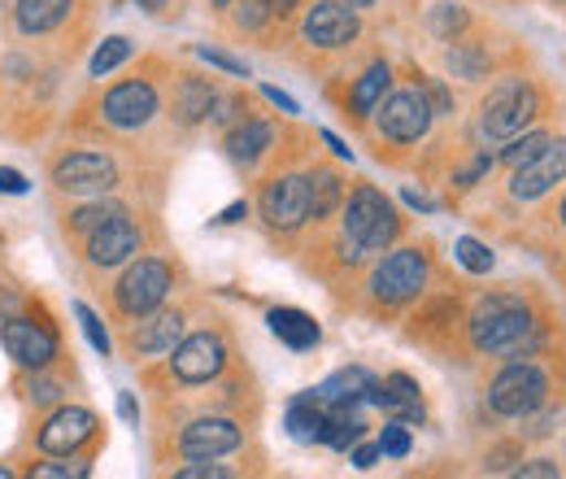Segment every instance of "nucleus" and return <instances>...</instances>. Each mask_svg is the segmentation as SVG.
Returning a JSON list of instances; mask_svg holds the SVG:
<instances>
[{
  "mask_svg": "<svg viewBox=\"0 0 566 479\" xmlns=\"http://www.w3.org/2000/svg\"><path fill=\"white\" fill-rule=\"evenodd\" d=\"M388 209L392 206H388L375 188H357L354 197H349V206H345V253H349V258H361V253H366V240H370L375 222H379Z\"/></svg>",
  "mask_w": 566,
  "mask_h": 479,
  "instance_id": "obj_17",
  "label": "nucleus"
},
{
  "mask_svg": "<svg viewBox=\"0 0 566 479\" xmlns=\"http://www.w3.org/2000/svg\"><path fill=\"white\" fill-rule=\"evenodd\" d=\"M170 353H175L170 366H175V375L184 384H210L213 375L227 366V344L218 341L213 332H197V336H188L184 344H175Z\"/></svg>",
  "mask_w": 566,
  "mask_h": 479,
  "instance_id": "obj_11",
  "label": "nucleus"
},
{
  "mask_svg": "<svg viewBox=\"0 0 566 479\" xmlns=\"http://www.w3.org/2000/svg\"><path fill=\"white\" fill-rule=\"evenodd\" d=\"M262 218L275 227V231H296L305 218H310V188L301 175H280L266 184L262 192Z\"/></svg>",
  "mask_w": 566,
  "mask_h": 479,
  "instance_id": "obj_12",
  "label": "nucleus"
},
{
  "mask_svg": "<svg viewBox=\"0 0 566 479\" xmlns=\"http://www.w3.org/2000/svg\"><path fill=\"white\" fill-rule=\"evenodd\" d=\"M458 262L467 267L471 274H489L493 271V253L480 244V240H471V236H462L458 240Z\"/></svg>",
  "mask_w": 566,
  "mask_h": 479,
  "instance_id": "obj_34",
  "label": "nucleus"
},
{
  "mask_svg": "<svg viewBox=\"0 0 566 479\" xmlns=\"http://www.w3.org/2000/svg\"><path fill=\"white\" fill-rule=\"evenodd\" d=\"M266 323H271V332H275L287 348H314V344L323 341L318 323H314L305 310H271Z\"/></svg>",
  "mask_w": 566,
  "mask_h": 479,
  "instance_id": "obj_23",
  "label": "nucleus"
},
{
  "mask_svg": "<svg viewBox=\"0 0 566 479\" xmlns=\"http://www.w3.org/2000/svg\"><path fill=\"white\" fill-rule=\"evenodd\" d=\"M0 344L9 348L13 362H22L31 371H40L57 357V336L35 319H4L0 323Z\"/></svg>",
  "mask_w": 566,
  "mask_h": 479,
  "instance_id": "obj_10",
  "label": "nucleus"
},
{
  "mask_svg": "<svg viewBox=\"0 0 566 479\" xmlns=\"http://www.w3.org/2000/svg\"><path fill=\"white\" fill-rule=\"evenodd\" d=\"M431 127V105L423 92H392L388 101H379V132L397 144H415Z\"/></svg>",
  "mask_w": 566,
  "mask_h": 479,
  "instance_id": "obj_8",
  "label": "nucleus"
},
{
  "mask_svg": "<svg viewBox=\"0 0 566 479\" xmlns=\"http://www.w3.org/2000/svg\"><path fill=\"white\" fill-rule=\"evenodd\" d=\"M558 4H566V0H558Z\"/></svg>",
  "mask_w": 566,
  "mask_h": 479,
  "instance_id": "obj_58",
  "label": "nucleus"
},
{
  "mask_svg": "<svg viewBox=\"0 0 566 479\" xmlns=\"http://www.w3.org/2000/svg\"><path fill=\"white\" fill-rule=\"evenodd\" d=\"M74 0H18L13 18H18V31L27 35H40V31H53L71 18Z\"/></svg>",
  "mask_w": 566,
  "mask_h": 479,
  "instance_id": "obj_21",
  "label": "nucleus"
},
{
  "mask_svg": "<svg viewBox=\"0 0 566 479\" xmlns=\"http://www.w3.org/2000/svg\"><path fill=\"white\" fill-rule=\"evenodd\" d=\"M0 479H9V471H4V467H0Z\"/></svg>",
  "mask_w": 566,
  "mask_h": 479,
  "instance_id": "obj_55",
  "label": "nucleus"
},
{
  "mask_svg": "<svg viewBox=\"0 0 566 479\" xmlns=\"http://www.w3.org/2000/svg\"><path fill=\"white\" fill-rule=\"evenodd\" d=\"M240 427L231 423V418H197V423H188L184 427V436H179V449H184V458H192V462H201V458H222V454H235L240 449Z\"/></svg>",
  "mask_w": 566,
  "mask_h": 479,
  "instance_id": "obj_13",
  "label": "nucleus"
},
{
  "mask_svg": "<svg viewBox=\"0 0 566 479\" xmlns=\"http://www.w3.org/2000/svg\"><path fill=\"white\" fill-rule=\"evenodd\" d=\"M545 144H549V136H545V132H527V136L510 139V148H505L501 157H505V166H523V162H532V157H536Z\"/></svg>",
  "mask_w": 566,
  "mask_h": 479,
  "instance_id": "obj_33",
  "label": "nucleus"
},
{
  "mask_svg": "<svg viewBox=\"0 0 566 479\" xmlns=\"http://www.w3.org/2000/svg\"><path fill=\"white\" fill-rule=\"evenodd\" d=\"M31 476L35 479H87L92 467H87V462H44V467H35Z\"/></svg>",
  "mask_w": 566,
  "mask_h": 479,
  "instance_id": "obj_38",
  "label": "nucleus"
},
{
  "mask_svg": "<svg viewBox=\"0 0 566 479\" xmlns=\"http://www.w3.org/2000/svg\"><path fill=\"white\" fill-rule=\"evenodd\" d=\"M114 179H118V170L101 153H66L53 166V184L62 192H74V197H105L114 188Z\"/></svg>",
  "mask_w": 566,
  "mask_h": 479,
  "instance_id": "obj_6",
  "label": "nucleus"
},
{
  "mask_svg": "<svg viewBox=\"0 0 566 479\" xmlns=\"http://www.w3.org/2000/svg\"><path fill=\"white\" fill-rule=\"evenodd\" d=\"M127 209L114 206V201H96V206H83L78 214H71V227L74 231H96V227H105V222H114V218H123Z\"/></svg>",
  "mask_w": 566,
  "mask_h": 479,
  "instance_id": "obj_32",
  "label": "nucleus"
},
{
  "mask_svg": "<svg viewBox=\"0 0 566 479\" xmlns=\"http://www.w3.org/2000/svg\"><path fill=\"white\" fill-rule=\"evenodd\" d=\"M566 179V139H549L532 162H523V166H514V179H510V192L518 197V201H536V197H545L554 184H563Z\"/></svg>",
  "mask_w": 566,
  "mask_h": 479,
  "instance_id": "obj_9",
  "label": "nucleus"
},
{
  "mask_svg": "<svg viewBox=\"0 0 566 479\" xmlns=\"http://www.w3.org/2000/svg\"><path fill=\"white\" fill-rule=\"evenodd\" d=\"M31 397H35V402H53V397H57V384L40 379V384H31Z\"/></svg>",
  "mask_w": 566,
  "mask_h": 479,
  "instance_id": "obj_49",
  "label": "nucleus"
},
{
  "mask_svg": "<svg viewBox=\"0 0 566 479\" xmlns=\"http://www.w3.org/2000/svg\"><path fill=\"white\" fill-rule=\"evenodd\" d=\"M175 114L184 123H201L213 114V87L206 79H184L179 92H175Z\"/></svg>",
  "mask_w": 566,
  "mask_h": 479,
  "instance_id": "obj_26",
  "label": "nucleus"
},
{
  "mask_svg": "<svg viewBox=\"0 0 566 479\" xmlns=\"http://www.w3.org/2000/svg\"><path fill=\"white\" fill-rule=\"evenodd\" d=\"M136 249H140V227L127 214L114 218V222H105V227H96V231H87V262L92 267H118Z\"/></svg>",
  "mask_w": 566,
  "mask_h": 479,
  "instance_id": "obj_14",
  "label": "nucleus"
},
{
  "mask_svg": "<svg viewBox=\"0 0 566 479\" xmlns=\"http://www.w3.org/2000/svg\"><path fill=\"white\" fill-rule=\"evenodd\" d=\"M213 4H227V0H213Z\"/></svg>",
  "mask_w": 566,
  "mask_h": 479,
  "instance_id": "obj_57",
  "label": "nucleus"
},
{
  "mask_svg": "<svg viewBox=\"0 0 566 479\" xmlns=\"http://www.w3.org/2000/svg\"><path fill=\"white\" fill-rule=\"evenodd\" d=\"M370 388H375L370 371L345 366V371H336L327 384H318L314 393H318L323 406H361V402H370Z\"/></svg>",
  "mask_w": 566,
  "mask_h": 479,
  "instance_id": "obj_19",
  "label": "nucleus"
},
{
  "mask_svg": "<svg viewBox=\"0 0 566 479\" xmlns=\"http://www.w3.org/2000/svg\"><path fill=\"white\" fill-rule=\"evenodd\" d=\"M541 114V96L527 79H501L493 92L484 96L480 110V127L489 139H514L523 136V127Z\"/></svg>",
  "mask_w": 566,
  "mask_h": 479,
  "instance_id": "obj_2",
  "label": "nucleus"
},
{
  "mask_svg": "<svg viewBox=\"0 0 566 479\" xmlns=\"http://www.w3.org/2000/svg\"><path fill=\"white\" fill-rule=\"evenodd\" d=\"M301 31H305V40H310L314 49H345V44L357 40L361 22H357L354 4H345V0H318V4L305 13Z\"/></svg>",
  "mask_w": 566,
  "mask_h": 479,
  "instance_id": "obj_7",
  "label": "nucleus"
},
{
  "mask_svg": "<svg viewBox=\"0 0 566 479\" xmlns=\"http://www.w3.org/2000/svg\"><path fill=\"white\" fill-rule=\"evenodd\" d=\"M388 83H392V70L384 66V62H375V66L357 79L354 92H349V110H354L357 118H366V114H375V110H379V101H384Z\"/></svg>",
  "mask_w": 566,
  "mask_h": 479,
  "instance_id": "obj_24",
  "label": "nucleus"
},
{
  "mask_svg": "<svg viewBox=\"0 0 566 479\" xmlns=\"http://www.w3.org/2000/svg\"><path fill=\"white\" fill-rule=\"evenodd\" d=\"M366 436V423L354 414V406H327V431H323V445L332 449H349Z\"/></svg>",
  "mask_w": 566,
  "mask_h": 479,
  "instance_id": "obj_27",
  "label": "nucleus"
},
{
  "mask_svg": "<svg viewBox=\"0 0 566 479\" xmlns=\"http://www.w3.org/2000/svg\"><path fill=\"white\" fill-rule=\"evenodd\" d=\"M401 197H406V206L427 209V214H431V209H436V201H431V197H423V192H415V188H406V192H401Z\"/></svg>",
  "mask_w": 566,
  "mask_h": 479,
  "instance_id": "obj_48",
  "label": "nucleus"
},
{
  "mask_svg": "<svg viewBox=\"0 0 566 479\" xmlns=\"http://www.w3.org/2000/svg\"><path fill=\"white\" fill-rule=\"evenodd\" d=\"M92 436H96V414L78 410V406H62L40 427V449L44 454H74Z\"/></svg>",
  "mask_w": 566,
  "mask_h": 479,
  "instance_id": "obj_16",
  "label": "nucleus"
},
{
  "mask_svg": "<svg viewBox=\"0 0 566 479\" xmlns=\"http://www.w3.org/2000/svg\"><path fill=\"white\" fill-rule=\"evenodd\" d=\"M379 454H388V458H406V454H410V431H406L401 418H392V423L384 427V436H379Z\"/></svg>",
  "mask_w": 566,
  "mask_h": 479,
  "instance_id": "obj_35",
  "label": "nucleus"
},
{
  "mask_svg": "<svg viewBox=\"0 0 566 479\" xmlns=\"http://www.w3.org/2000/svg\"><path fill=\"white\" fill-rule=\"evenodd\" d=\"M266 4V13L271 18H287V13H296V0H262Z\"/></svg>",
  "mask_w": 566,
  "mask_h": 479,
  "instance_id": "obj_47",
  "label": "nucleus"
},
{
  "mask_svg": "<svg viewBox=\"0 0 566 479\" xmlns=\"http://www.w3.org/2000/svg\"><path fill=\"white\" fill-rule=\"evenodd\" d=\"M140 9H148V13H157V9H166V0H140Z\"/></svg>",
  "mask_w": 566,
  "mask_h": 479,
  "instance_id": "obj_53",
  "label": "nucleus"
},
{
  "mask_svg": "<svg viewBox=\"0 0 566 479\" xmlns=\"http://www.w3.org/2000/svg\"><path fill=\"white\" fill-rule=\"evenodd\" d=\"M222 476H231L227 467H218L213 458H201V462H192V467H184L179 471V479H222Z\"/></svg>",
  "mask_w": 566,
  "mask_h": 479,
  "instance_id": "obj_39",
  "label": "nucleus"
},
{
  "mask_svg": "<svg viewBox=\"0 0 566 479\" xmlns=\"http://www.w3.org/2000/svg\"><path fill=\"white\" fill-rule=\"evenodd\" d=\"M427 283V258L419 249H397V253H388L375 274H370V292H375V301H384V305H406V301H415L419 292H423Z\"/></svg>",
  "mask_w": 566,
  "mask_h": 479,
  "instance_id": "obj_4",
  "label": "nucleus"
},
{
  "mask_svg": "<svg viewBox=\"0 0 566 479\" xmlns=\"http://www.w3.org/2000/svg\"><path fill=\"white\" fill-rule=\"evenodd\" d=\"M323 431H327V406L318 402V393H301L287 406V436L296 445H318Z\"/></svg>",
  "mask_w": 566,
  "mask_h": 479,
  "instance_id": "obj_20",
  "label": "nucleus"
},
{
  "mask_svg": "<svg viewBox=\"0 0 566 479\" xmlns=\"http://www.w3.org/2000/svg\"><path fill=\"white\" fill-rule=\"evenodd\" d=\"M545 397H549V379L532 362L505 366L493 379V388H489V406L501 418H527V414H536L545 406Z\"/></svg>",
  "mask_w": 566,
  "mask_h": 479,
  "instance_id": "obj_3",
  "label": "nucleus"
},
{
  "mask_svg": "<svg viewBox=\"0 0 566 479\" xmlns=\"http://www.w3.org/2000/svg\"><path fill=\"white\" fill-rule=\"evenodd\" d=\"M105 123H114V127H123V132H132V127H144L153 114H157V92H153V83H118L109 96H105Z\"/></svg>",
  "mask_w": 566,
  "mask_h": 479,
  "instance_id": "obj_15",
  "label": "nucleus"
},
{
  "mask_svg": "<svg viewBox=\"0 0 566 479\" xmlns=\"http://www.w3.org/2000/svg\"><path fill=\"white\" fill-rule=\"evenodd\" d=\"M449 70H453L458 79H484V74H489V53H484L480 44H453Z\"/></svg>",
  "mask_w": 566,
  "mask_h": 479,
  "instance_id": "obj_29",
  "label": "nucleus"
},
{
  "mask_svg": "<svg viewBox=\"0 0 566 479\" xmlns=\"http://www.w3.org/2000/svg\"><path fill=\"white\" fill-rule=\"evenodd\" d=\"M132 58V40H123V35H109L96 53H92V74L101 79V74H109V70H118L123 62Z\"/></svg>",
  "mask_w": 566,
  "mask_h": 479,
  "instance_id": "obj_30",
  "label": "nucleus"
},
{
  "mask_svg": "<svg viewBox=\"0 0 566 479\" xmlns=\"http://www.w3.org/2000/svg\"><path fill=\"white\" fill-rule=\"evenodd\" d=\"M179 332H184V319L175 310H161L148 323H140V332L132 336V344H136V353H170L179 344Z\"/></svg>",
  "mask_w": 566,
  "mask_h": 479,
  "instance_id": "obj_22",
  "label": "nucleus"
},
{
  "mask_svg": "<svg viewBox=\"0 0 566 479\" xmlns=\"http://www.w3.org/2000/svg\"><path fill=\"white\" fill-rule=\"evenodd\" d=\"M118 414H123V418H127V423H136V397H132V393H123V397H118Z\"/></svg>",
  "mask_w": 566,
  "mask_h": 479,
  "instance_id": "obj_52",
  "label": "nucleus"
},
{
  "mask_svg": "<svg viewBox=\"0 0 566 479\" xmlns=\"http://www.w3.org/2000/svg\"><path fill=\"white\" fill-rule=\"evenodd\" d=\"M518 476L532 479V476H558V462H549V458H541V462H523L518 467Z\"/></svg>",
  "mask_w": 566,
  "mask_h": 479,
  "instance_id": "obj_44",
  "label": "nucleus"
},
{
  "mask_svg": "<svg viewBox=\"0 0 566 479\" xmlns=\"http://www.w3.org/2000/svg\"><path fill=\"white\" fill-rule=\"evenodd\" d=\"M427 105H436L431 114H453V105H449V92H444L440 83H431V87H427Z\"/></svg>",
  "mask_w": 566,
  "mask_h": 479,
  "instance_id": "obj_43",
  "label": "nucleus"
},
{
  "mask_svg": "<svg viewBox=\"0 0 566 479\" xmlns=\"http://www.w3.org/2000/svg\"><path fill=\"white\" fill-rule=\"evenodd\" d=\"M197 58H206L210 66L227 70V74L249 79V62H244V58H231V53H222V49H213V44H197Z\"/></svg>",
  "mask_w": 566,
  "mask_h": 479,
  "instance_id": "obj_37",
  "label": "nucleus"
},
{
  "mask_svg": "<svg viewBox=\"0 0 566 479\" xmlns=\"http://www.w3.org/2000/svg\"><path fill=\"white\" fill-rule=\"evenodd\" d=\"M370 402L401 423H423V397H419V384L410 375H388L384 384L370 388Z\"/></svg>",
  "mask_w": 566,
  "mask_h": 479,
  "instance_id": "obj_18",
  "label": "nucleus"
},
{
  "mask_svg": "<svg viewBox=\"0 0 566 479\" xmlns=\"http://www.w3.org/2000/svg\"><path fill=\"white\" fill-rule=\"evenodd\" d=\"M563 222H566V201H563Z\"/></svg>",
  "mask_w": 566,
  "mask_h": 479,
  "instance_id": "obj_56",
  "label": "nucleus"
},
{
  "mask_svg": "<svg viewBox=\"0 0 566 479\" xmlns=\"http://www.w3.org/2000/svg\"><path fill=\"white\" fill-rule=\"evenodd\" d=\"M375 462H379V445H357V449H354V467L370 471Z\"/></svg>",
  "mask_w": 566,
  "mask_h": 479,
  "instance_id": "obj_45",
  "label": "nucleus"
},
{
  "mask_svg": "<svg viewBox=\"0 0 566 479\" xmlns=\"http://www.w3.org/2000/svg\"><path fill=\"white\" fill-rule=\"evenodd\" d=\"M489 170H493V157H489V153H475V157H471V166L458 175V184H462V188H471V184H475V179H484Z\"/></svg>",
  "mask_w": 566,
  "mask_h": 479,
  "instance_id": "obj_40",
  "label": "nucleus"
},
{
  "mask_svg": "<svg viewBox=\"0 0 566 479\" xmlns=\"http://www.w3.org/2000/svg\"><path fill=\"white\" fill-rule=\"evenodd\" d=\"M262 92H266V96H271V101H275V105H280L283 114H296V101H292V96H287V92H280V87H262Z\"/></svg>",
  "mask_w": 566,
  "mask_h": 479,
  "instance_id": "obj_46",
  "label": "nucleus"
},
{
  "mask_svg": "<svg viewBox=\"0 0 566 479\" xmlns=\"http://www.w3.org/2000/svg\"><path fill=\"white\" fill-rule=\"evenodd\" d=\"M262 18H271L266 4H258V0H244L240 4V27H262Z\"/></svg>",
  "mask_w": 566,
  "mask_h": 479,
  "instance_id": "obj_42",
  "label": "nucleus"
},
{
  "mask_svg": "<svg viewBox=\"0 0 566 479\" xmlns=\"http://www.w3.org/2000/svg\"><path fill=\"white\" fill-rule=\"evenodd\" d=\"M166 292H170V267L144 258V262H136L132 271L123 274V283H118V310H123L127 319H148V314L166 301Z\"/></svg>",
  "mask_w": 566,
  "mask_h": 479,
  "instance_id": "obj_5",
  "label": "nucleus"
},
{
  "mask_svg": "<svg viewBox=\"0 0 566 479\" xmlns=\"http://www.w3.org/2000/svg\"><path fill=\"white\" fill-rule=\"evenodd\" d=\"M27 188H31V184H27V179H22L13 166H0V192H9V197H22Z\"/></svg>",
  "mask_w": 566,
  "mask_h": 479,
  "instance_id": "obj_41",
  "label": "nucleus"
},
{
  "mask_svg": "<svg viewBox=\"0 0 566 479\" xmlns=\"http://www.w3.org/2000/svg\"><path fill=\"white\" fill-rule=\"evenodd\" d=\"M467 22H471V13H467L462 4H436V9H431V31H436L440 40L462 35V31H467Z\"/></svg>",
  "mask_w": 566,
  "mask_h": 479,
  "instance_id": "obj_31",
  "label": "nucleus"
},
{
  "mask_svg": "<svg viewBox=\"0 0 566 479\" xmlns=\"http://www.w3.org/2000/svg\"><path fill=\"white\" fill-rule=\"evenodd\" d=\"M271 139H275V127H271V123H244V127H235V132L227 136V153L249 166V162H258V157L271 148Z\"/></svg>",
  "mask_w": 566,
  "mask_h": 479,
  "instance_id": "obj_25",
  "label": "nucleus"
},
{
  "mask_svg": "<svg viewBox=\"0 0 566 479\" xmlns=\"http://www.w3.org/2000/svg\"><path fill=\"white\" fill-rule=\"evenodd\" d=\"M74 319L83 323V336H87V344H92L96 353H105V357H109V336H105V327H101V319H96V314H92V310H87L83 301L74 305Z\"/></svg>",
  "mask_w": 566,
  "mask_h": 479,
  "instance_id": "obj_36",
  "label": "nucleus"
},
{
  "mask_svg": "<svg viewBox=\"0 0 566 479\" xmlns=\"http://www.w3.org/2000/svg\"><path fill=\"white\" fill-rule=\"evenodd\" d=\"M345 4H354V9H366V4H375V0H345Z\"/></svg>",
  "mask_w": 566,
  "mask_h": 479,
  "instance_id": "obj_54",
  "label": "nucleus"
},
{
  "mask_svg": "<svg viewBox=\"0 0 566 479\" xmlns=\"http://www.w3.org/2000/svg\"><path fill=\"white\" fill-rule=\"evenodd\" d=\"M305 188H310V218H327L332 209L340 206V179L332 170H314L305 179Z\"/></svg>",
  "mask_w": 566,
  "mask_h": 479,
  "instance_id": "obj_28",
  "label": "nucleus"
},
{
  "mask_svg": "<svg viewBox=\"0 0 566 479\" xmlns=\"http://www.w3.org/2000/svg\"><path fill=\"white\" fill-rule=\"evenodd\" d=\"M244 214H249V206H244V201H235V206H227L222 214H218V222H240Z\"/></svg>",
  "mask_w": 566,
  "mask_h": 479,
  "instance_id": "obj_51",
  "label": "nucleus"
},
{
  "mask_svg": "<svg viewBox=\"0 0 566 479\" xmlns=\"http://www.w3.org/2000/svg\"><path fill=\"white\" fill-rule=\"evenodd\" d=\"M532 310L523 296L496 292L489 301H480V310L471 314V344L480 353H518L532 336Z\"/></svg>",
  "mask_w": 566,
  "mask_h": 479,
  "instance_id": "obj_1",
  "label": "nucleus"
},
{
  "mask_svg": "<svg viewBox=\"0 0 566 479\" xmlns=\"http://www.w3.org/2000/svg\"><path fill=\"white\" fill-rule=\"evenodd\" d=\"M323 139H327V148H332V153H336V157H354V148H349V144H345V139L336 136V132H323Z\"/></svg>",
  "mask_w": 566,
  "mask_h": 479,
  "instance_id": "obj_50",
  "label": "nucleus"
}]
</instances>
